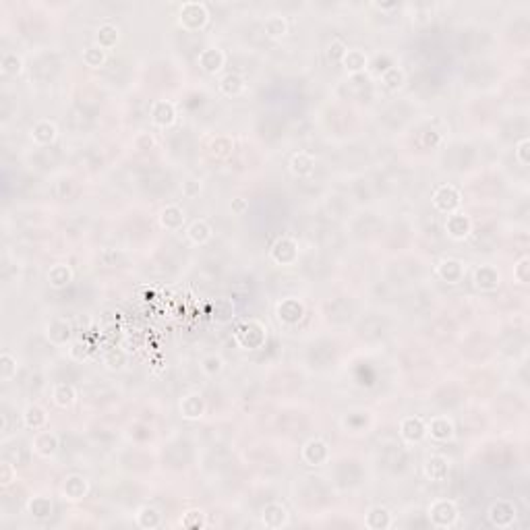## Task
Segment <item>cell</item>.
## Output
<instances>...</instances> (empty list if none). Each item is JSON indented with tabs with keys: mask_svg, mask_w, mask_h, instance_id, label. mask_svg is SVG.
<instances>
[{
	"mask_svg": "<svg viewBox=\"0 0 530 530\" xmlns=\"http://www.w3.org/2000/svg\"><path fill=\"white\" fill-rule=\"evenodd\" d=\"M234 342L241 350H259L267 342V325L259 319H245L234 330Z\"/></svg>",
	"mask_w": 530,
	"mask_h": 530,
	"instance_id": "6da1fadb",
	"label": "cell"
},
{
	"mask_svg": "<svg viewBox=\"0 0 530 530\" xmlns=\"http://www.w3.org/2000/svg\"><path fill=\"white\" fill-rule=\"evenodd\" d=\"M427 518H429L433 529H454L458 524V520H460L458 504L454 499H447V497L435 499L427 508Z\"/></svg>",
	"mask_w": 530,
	"mask_h": 530,
	"instance_id": "7a4b0ae2",
	"label": "cell"
},
{
	"mask_svg": "<svg viewBox=\"0 0 530 530\" xmlns=\"http://www.w3.org/2000/svg\"><path fill=\"white\" fill-rule=\"evenodd\" d=\"M210 23V8L205 2L199 0H189L182 2L178 8V25L185 31H201Z\"/></svg>",
	"mask_w": 530,
	"mask_h": 530,
	"instance_id": "3957f363",
	"label": "cell"
},
{
	"mask_svg": "<svg viewBox=\"0 0 530 530\" xmlns=\"http://www.w3.org/2000/svg\"><path fill=\"white\" fill-rule=\"evenodd\" d=\"M431 203L433 207L439 212V214H454V212H460L462 210V203H464V197H462V191L450 182L445 185H439L433 195H431Z\"/></svg>",
	"mask_w": 530,
	"mask_h": 530,
	"instance_id": "277c9868",
	"label": "cell"
},
{
	"mask_svg": "<svg viewBox=\"0 0 530 530\" xmlns=\"http://www.w3.org/2000/svg\"><path fill=\"white\" fill-rule=\"evenodd\" d=\"M487 518L495 529H512L518 520V506L512 499H497L489 506Z\"/></svg>",
	"mask_w": 530,
	"mask_h": 530,
	"instance_id": "5b68a950",
	"label": "cell"
},
{
	"mask_svg": "<svg viewBox=\"0 0 530 530\" xmlns=\"http://www.w3.org/2000/svg\"><path fill=\"white\" fill-rule=\"evenodd\" d=\"M300 257V249H298V241L292 237H280L271 249H269V259L271 264L280 265V267H290V265L298 264Z\"/></svg>",
	"mask_w": 530,
	"mask_h": 530,
	"instance_id": "8992f818",
	"label": "cell"
},
{
	"mask_svg": "<svg viewBox=\"0 0 530 530\" xmlns=\"http://www.w3.org/2000/svg\"><path fill=\"white\" fill-rule=\"evenodd\" d=\"M300 458L307 466L311 468H319L325 466L332 458V450L330 443L321 437H311L309 441H305V445L300 447Z\"/></svg>",
	"mask_w": 530,
	"mask_h": 530,
	"instance_id": "52a82bcc",
	"label": "cell"
},
{
	"mask_svg": "<svg viewBox=\"0 0 530 530\" xmlns=\"http://www.w3.org/2000/svg\"><path fill=\"white\" fill-rule=\"evenodd\" d=\"M305 302L296 296H288V298H282L277 305H275V317L282 325L286 327H294L298 325L302 319H305Z\"/></svg>",
	"mask_w": 530,
	"mask_h": 530,
	"instance_id": "ba28073f",
	"label": "cell"
},
{
	"mask_svg": "<svg viewBox=\"0 0 530 530\" xmlns=\"http://www.w3.org/2000/svg\"><path fill=\"white\" fill-rule=\"evenodd\" d=\"M89 479L79 475V472H71L62 479V485H60V495L71 502V504H77V502H83L87 495H89Z\"/></svg>",
	"mask_w": 530,
	"mask_h": 530,
	"instance_id": "9c48e42d",
	"label": "cell"
},
{
	"mask_svg": "<svg viewBox=\"0 0 530 530\" xmlns=\"http://www.w3.org/2000/svg\"><path fill=\"white\" fill-rule=\"evenodd\" d=\"M31 450L42 460H52L60 452V437L54 431H50L48 427L42 431H35V435L31 439Z\"/></svg>",
	"mask_w": 530,
	"mask_h": 530,
	"instance_id": "30bf717a",
	"label": "cell"
},
{
	"mask_svg": "<svg viewBox=\"0 0 530 530\" xmlns=\"http://www.w3.org/2000/svg\"><path fill=\"white\" fill-rule=\"evenodd\" d=\"M149 121L157 129H170L178 121V110L170 100H155L149 108Z\"/></svg>",
	"mask_w": 530,
	"mask_h": 530,
	"instance_id": "8fae6325",
	"label": "cell"
},
{
	"mask_svg": "<svg viewBox=\"0 0 530 530\" xmlns=\"http://www.w3.org/2000/svg\"><path fill=\"white\" fill-rule=\"evenodd\" d=\"M73 323L67 319V317H54L48 321L46 325V340L52 344V346H69L73 342Z\"/></svg>",
	"mask_w": 530,
	"mask_h": 530,
	"instance_id": "7c38bea8",
	"label": "cell"
},
{
	"mask_svg": "<svg viewBox=\"0 0 530 530\" xmlns=\"http://www.w3.org/2000/svg\"><path fill=\"white\" fill-rule=\"evenodd\" d=\"M197 62H199V69H201L205 75L216 77V75H220V73L224 71V67H226V52H224L222 48H218V46H207V48H203V50L199 52Z\"/></svg>",
	"mask_w": 530,
	"mask_h": 530,
	"instance_id": "4fadbf2b",
	"label": "cell"
},
{
	"mask_svg": "<svg viewBox=\"0 0 530 530\" xmlns=\"http://www.w3.org/2000/svg\"><path fill=\"white\" fill-rule=\"evenodd\" d=\"M445 234L456 241V243H462L466 241L470 234H472V220L468 214H464L462 210L460 212H454L445 218Z\"/></svg>",
	"mask_w": 530,
	"mask_h": 530,
	"instance_id": "5bb4252c",
	"label": "cell"
},
{
	"mask_svg": "<svg viewBox=\"0 0 530 530\" xmlns=\"http://www.w3.org/2000/svg\"><path fill=\"white\" fill-rule=\"evenodd\" d=\"M427 437H431L437 443H447L456 437V425L450 416L437 414L427 420Z\"/></svg>",
	"mask_w": 530,
	"mask_h": 530,
	"instance_id": "9a60e30c",
	"label": "cell"
},
{
	"mask_svg": "<svg viewBox=\"0 0 530 530\" xmlns=\"http://www.w3.org/2000/svg\"><path fill=\"white\" fill-rule=\"evenodd\" d=\"M472 284L481 292H495L502 286V273L495 265L483 264L472 271Z\"/></svg>",
	"mask_w": 530,
	"mask_h": 530,
	"instance_id": "2e32d148",
	"label": "cell"
},
{
	"mask_svg": "<svg viewBox=\"0 0 530 530\" xmlns=\"http://www.w3.org/2000/svg\"><path fill=\"white\" fill-rule=\"evenodd\" d=\"M262 524L265 529L271 530H280L286 529L290 524V512L284 504L280 502H269L265 504L264 510H262Z\"/></svg>",
	"mask_w": 530,
	"mask_h": 530,
	"instance_id": "e0dca14e",
	"label": "cell"
},
{
	"mask_svg": "<svg viewBox=\"0 0 530 530\" xmlns=\"http://www.w3.org/2000/svg\"><path fill=\"white\" fill-rule=\"evenodd\" d=\"M398 431L406 443H420L427 437V420L420 416H404L398 425Z\"/></svg>",
	"mask_w": 530,
	"mask_h": 530,
	"instance_id": "ac0fdd59",
	"label": "cell"
},
{
	"mask_svg": "<svg viewBox=\"0 0 530 530\" xmlns=\"http://www.w3.org/2000/svg\"><path fill=\"white\" fill-rule=\"evenodd\" d=\"M450 468H452V464H450L447 456H443V454H431L422 464L425 479L431 483H443L450 475Z\"/></svg>",
	"mask_w": 530,
	"mask_h": 530,
	"instance_id": "d6986e66",
	"label": "cell"
},
{
	"mask_svg": "<svg viewBox=\"0 0 530 530\" xmlns=\"http://www.w3.org/2000/svg\"><path fill=\"white\" fill-rule=\"evenodd\" d=\"M466 275V265L462 259L456 257H445L437 264V277L445 284H460Z\"/></svg>",
	"mask_w": 530,
	"mask_h": 530,
	"instance_id": "ffe728a7",
	"label": "cell"
},
{
	"mask_svg": "<svg viewBox=\"0 0 530 530\" xmlns=\"http://www.w3.org/2000/svg\"><path fill=\"white\" fill-rule=\"evenodd\" d=\"M185 222H187L185 210H182L180 205H176V203H170V205L162 207L160 214H157V224H160L164 230H168V232L180 230V228L185 226Z\"/></svg>",
	"mask_w": 530,
	"mask_h": 530,
	"instance_id": "44dd1931",
	"label": "cell"
},
{
	"mask_svg": "<svg viewBox=\"0 0 530 530\" xmlns=\"http://www.w3.org/2000/svg\"><path fill=\"white\" fill-rule=\"evenodd\" d=\"M29 137H31V141H33L35 145H40V147L52 145V143L58 139V127H56V123L50 121V119H40V121L31 127Z\"/></svg>",
	"mask_w": 530,
	"mask_h": 530,
	"instance_id": "7402d4cb",
	"label": "cell"
},
{
	"mask_svg": "<svg viewBox=\"0 0 530 530\" xmlns=\"http://www.w3.org/2000/svg\"><path fill=\"white\" fill-rule=\"evenodd\" d=\"M21 420H23V427L29 429V431H42L48 427L50 422V416H48V410L40 404H27L23 414H21Z\"/></svg>",
	"mask_w": 530,
	"mask_h": 530,
	"instance_id": "603a6c76",
	"label": "cell"
},
{
	"mask_svg": "<svg viewBox=\"0 0 530 530\" xmlns=\"http://www.w3.org/2000/svg\"><path fill=\"white\" fill-rule=\"evenodd\" d=\"M180 414L185 420H199L205 410H207V404H205V398L201 396L199 392H191L187 396H182L180 400Z\"/></svg>",
	"mask_w": 530,
	"mask_h": 530,
	"instance_id": "cb8c5ba5",
	"label": "cell"
},
{
	"mask_svg": "<svg viewBox=\"0 0 530 530\" xmlns=\"http://www.w3.org/2000/svg\"><path fill=\"white\" fill-rule=\"evenodd\" d=\"M218 89L226 98H239L247 92V79L241 73H224L218 81Z\"/></svg>",
	"mask_w": 530,
	"mask_h": 530,
	"instance_id": "d4e9b609",
	"label": "cell"
},
{
	"mask_svg": "<svg viewBox=\"0 0 530 530\" xmlns=\"http://www.w3.org/2000/svg\"><path fill=\"white\" fill-rule=\"evenodd\" d=\"M73 280H75V271L69 264H54L46 273V282L54 290H65L67 286H71Z\"/></svg>",
	"mask_w": 530,
	"mask_h": 530,
	"instance_id": "484cf974",
	"label": "cell"
},
{
	"mask_svg": "<svg viewBox=\"0 0 530 530\" xmlns=\"http://www.w3.org/2000/svg\"><path fill=\"white\" fill-rule=\"evenodd\" d=\"M340 65L344 67L348 75H361L369 69V56L361 48H348Z\"/></svg>",
	"mask_w": 530,
	"mask_h": 530,
	"instance_id": "4316f807",
	"label": "cell"
},
{
	"mask_svg": "<svg viewBox=\"0 0 530 530\" xmlns=\"http://www.w3.org/2000/svg\"><path fill=\"white\" fill-rule=\"evenodd\" d=\"M365 527L369 530H388L394 527V516L386 506H373L365 514Z\"/></svg>",
	"mask_w": 530,
	"mask_h": 530,
	"instance_id": "83f0119b",
	"label": "cell"
},
{
	"mask_svg": "<svg viewBox=\"0 0 530 530\" xmlns=\"http://www.w3.org/2000/svg\"><path fill=\"white\" fill-rule=\"evenodd\" d=\"M288 168L296 178H311L315 174V157L307 151H296L292 153Z\"/></svg>",
	"mask_w": 530,
	"mask_h": 530,
	"instance_id": "f1b7e54d",
	"label": "cell"
},
{
	"mask_svg": "<svg viewBox=\"0 0 530 530\" xmlns=\"http://www.w3.org/2000/svg\"><path fill=\"white\" fill-rule=\"evenodd\" d=\"M187 239L193 243V245H197V247H203V245H207L212 239H214V228H212V224L207 222V220H203V218H197V220H193L189 226H187Z\"/></svg>",
	"mask_w": 530,
	"mask_h": 530,
	"instance_id": "f546056e",
	"label": "cell"
},
{
	"mask_svg": "<svg viewBox=\"0 0 530 530\" xmlns=\"http://www.w3.org/2000/svg\"><path fill=\"white\" fill-rule=\"evenodd\" d=\"M27 514L35 520H48L54 512V504L46 495H33L27 499Z\"/></svg>",
	"mask_w": 530,
	"mask_h": 530,
	"instance_id": "4dcf8cb0",
	"label": "cell"
},
{
	"mask_svg": "<svg viewBox=\"0 0 530 530\" xmlns=\"http://www.w3.org/2000/svg\"><path fill=\"white\" fill-rule=\"evenodd\" d=\"M77 390H75V386H71V384H56L54 388H52V402H54V406H58L60 410H69V408H73L75 404H77Z\"/></svg>",
	"mask_w": 530,
	"mask_h": 530,
	"instance_id": "1f68e13d",
	"label": "cell"
},
{
	"mask_svg": "<svg viewBox=\"0 0 530 530\" xmlns=\"http://www.w3.org/2000/svg\"><path fill=\"white\" fill-rule=\"evenodd\" d=\"M119 42H121V29H119L114 23L106 21V23H102V25L98 27V31H96V44H98L100 48L112 50V48H117Z\"/></svg>",
	"mask_w": 530,
	"mask_h": 530,
	"instance_id": "d6a6232c",
	"label": "cell"
},
{
	"mask_svg": "<svg viewBox=\"0 0 530 530\" xmlns=\"http://www.w3.org/2000/svg\"><path fill=\"white\" fill-rule=\"evenodd\" d=\"M135 524L143 530H155L162 527V512L153 506H141L135 514Z\"/></svg>",
	"mask_w": 530,
	"mask_h": 530,
	"instance_id": "836d02e7",
	"label": "cell"
},
{
	"mask_svg": "<svg viewBox=\"0 0 530 530\" xmlns=\"http://www.w3.org/2000/svg\"><path fill=\"white\" fill-rule=\"evenodd\" d=\"M234 313H237V307L226 296L216 298V302L212 305V319H214V323L226 325V323H230L234 319Z\"/></svg>",
	"mask_w": 530,
	"mask_h": 530,
	"instance_id": "e575fe53",
	"label": "cell"
},
{
	"mask_svg": "<svg viewBox=\"0 0 530 530\" xmlns=\"http://www.w3.org/2000/svg\"><path fill=\"white\" fill-rule=\"evenodd\" d=\"M379 81H382V85H384L388 92H398V89H402L404 83H406V73H404L398 65H392V67H388L384 73H379Z\"/></svg>",
	"mask_w": 530,
	"mask_h": 530,
	"instance_id": "d590c367",
	"label": "cell"
},
{
	"mask_svg": "<svg viewBox=\"0 0 530 530\" xmlns=\"http://www.w3.org/2000/svg\"><path fill=\"white\" fill-rule=\"evenodd\" d=\"M102 365H104L108 371L119 373V371L127 369V365H129V354H127L125 350H121V348H110V350L104 352Z\"/></svg>",
	"mask_w": 530,
	"mask_h": 530,
	"instance_id": "8d00e7d4",
	"label": "cell"
},
{
	"mask_svg": "<svg viewBox=\"0 0 530 530\" xmlns=\"http://www.w3.org/2000/svg\"><path fill=\"white\" fill-rule=\"evenodd\" d=\"M83 65L85 67H89V69H102L104 65H106V60H108V50H104V48H100L96 42L92 44V46H87L85 50H83Z\"/></svg>",
	"mask_w": 530,
	"mask_h": 530,
	"instance_id": "74e56055",
	"label": "cell"
},
{
	"mask_svg": "<svg viewBox=\"0 0 530 530\" xmlns=\"http://www.w3.org/2000/svg\"><path fill=\"white\" fill-rule=\"evenodd\" d=\"M288 21L282 15H269L264 21V31L267 37L271 40H280L288 33Z\"/></svg>",
	"mask_w": 530,
	"mask_h": 530,
	"instance_id": "f35d334b",
	"label": "cell"
},
{
	"mask_svg": "<svg viewBox=\"0 0 530 530\" xmlns=\"http://www.w3.org/2000/svg\"><path fill=\"white\" fill-rule=\"evenodd\" d=\"M180 527L191 530H201L207 527V514L201 508H189L180 516Z\"/></svg>",
	"mask_w": 530,
	"mask_h": 530,
	"instance_id": "ab89813d",
	"label": "cell"
},
{
	"mask_svg": "<svg viewBox=\"0 0 530 530\" xmlns=\"http://www.w3.org/2000/svg\"><path fill=\"white\" fill-rule=\"evenodd\" d=\"M210 153L218 160H226L234 153V141L228 135H218L210 143Z\"/></svg>",
	"mask_w": 530,
	"mask_h": 530,
	"instance_id": "60d3db41",
	"label": "cell"
},
{
	"mask_svg": "<svg viewBox=\"0 0 530 530\" xmlns=\"http://www.w3.org/2000/svg\"><path fill=\"white\" fill-rule=\"evenodd\" d=\"M0 73L4 77H17L23 73V58L17 52H4L0 58Z\"/></svg>",
	"mask_w": 530,
	"mask_h": 530,
	"instance_id": "b9f144b4",
	"label": "cell"
},
{
	"mask_svg": "<svg viewBox=\"0 0 530 530\" xmlns=\"http://www.w3.org/2000/svg\"><path fill=\"white\" fill-rule=\"evenodd\" d=\"M17 371H19V363H17V357H12L8 350H4L0 354V382L2 384H8L17 377Z\"/></svg>",
	"mask_w": 530,
	"mask_h": 530,
	"instance_id": "7bdbcfd3",
	"label": "cell"
},
{
	"mask_svg": "<svg viewBox=\"0 0 530 530\" xmlns=\"http://www.w3.org/2000/svg\"><path fill=\"white\" fill-rule=\"evenodd\" d=\"M201 373L203 375H207V377H218L222 371H224V367H226V363H224V359L220 357V354H205L203 359H201Z\"/></svg>",
	"mask_w": 530,
	"mask_h": 530,
	"instance_id": "ee69618b",
	"label": "cell"
},
{
	"mask_svg": "<svg viewBox=\"0 0 530 530\" xmlns=\"http://www.w3.org/2000/svg\"><path fill=\"white\" fill-rule=\"evenodd\" d=\"M67 352H69V359H71L73 363H83V361L89 359L92 346H89L87 342H83V340H73V342L67 346Z\"/></svg>",
	"mask_w": 530,
	"mask_h": 530,
	"instance_id": "f6af8a7d",
	"label": "cell"
},
{
	"mask_svg": "<svg viewBox=\"0 0 530 530\" xmlns=\"http://www.w3.org/2000/svg\"><path fill=\"white\" fill-rule=\"evenodd\" d=\"M514 280L520 286H527L530 280V257L522 255L516 264H514Z\"/></svg>",
	"mask_w": 530,
	"mask_h": 530,
	"instance_id": "bcb514c9",
	"label": "cell"
},
{
	"mask_svg": "<svg viewBox=\"0 0 530 530\" xmlns=\"http://www.w3.org/2000/svg\"><path fill=\"white\" fill-rule=\"evenodd\" d=\"M180 191H182V195H185L187 199H197V197L201 195V191H203V182H201V178L191 176V178H187V180L182 182Z\"/></svg>",
	"mask_w": 530,
	"mask_h": 530,
	"instance_id": "7dc6e473",
	"label": "cell"
},
{
	"mask_svg": "<svg viewBox=\"0 0 530 530\" xmlns=\"http://www.w3.org/2000/svg\"><path fill=\"white\" fill-rule=\"evenodd\" d=\"M346 50H348V46H346L342 40H332V44L327 46V58H330L332 62L340 65L342 58H344V54H346Z\"/></svg>",
	"mask_w": 530,
	"mask_h": 530,
	"instance_id": "c3c4849f",
	"label": "cell"
},
{
	"mask_svg": "<svg viewBox=\"0 0 530 530\" xmlns=\"http://www.w3.org/2000/svg\"><path fill=\"white\" fill-rule=\"evenodd\" d=\"M132 145H135V149H137V151H149V149H153V147H155V137L147 131L137 132V135H135V139H132Z\"/></svg>",
	"mask_w": 530,
	"mask_h": 530,
	"instance_id": "681fc988",
	"label": "cell"
},
{
	"mask_svg": "<svg viewBox=\"0 0 530 530\" xmlns=\"http://www.w3.org/2000/svg\"><path fill=\"white\" fill-rule=\"evenodd\" d=\"M514 155H516V162L520 164V166H529L530 164V139L529 137H524V139H520L518 143H516V149H514Z\"/></svg>",
	"mask_w": 530,
	"mask_h": 530,
	"instance_id": "f907efd6",
	"label": "cell"
},
{
	"mask_svg": "<svg viewBox=\"0 0 530 530\" xmlns=\"http://www.w3.org/2000/svg\"><path fill=\"white\" fill-rule=\"evenodd\" d=\"M15 481H17V468H15V464L4 460L0 464V485L2 487H10Z\"/></svg>",
	"mask_w": 530,
	"mask_h": 530,
	"instance_id": "816d5d0a",
	"label": "cell"
},
{
	"mask_svg": "<svg viewBox=\"0 0 530 530\" xmlns=\"http://www.w3.org/2000/svg\"><path fill=\"white\" fill-rule=\"evenodd\" d=\"M230 210H232L234 216H245V214L249 212V199H245V197H234V199L230 201Z\"/></svg>",
	"mask_w": 530,
	"mask_h": 530,
	"instance_id": "f5cc1de1",
	"label": "cell"
},
{
	"mask_svg": "<svg viewBox=\"0 0 530 530\" xmlns=\"http://www.w3.org/2000/svg\"><path fill=\"white\" fill-rule=\"evenodd\" d=\"M373 6L379 8V10H394V8H398V2H392V4H379V2H375Z\"/></svg>",
	"mask_w": 530,
	"mask_h": 530,
	"instance_id": "db71d44e",
	"label": "cell"
}]
</instances>
